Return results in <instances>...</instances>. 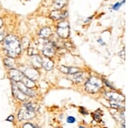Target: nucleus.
Segmentation results:
<instances>
[{
  "instance_id": "obj_1",
  "label": "nucleus",
  "mask_w": 128,
  "mask_h": 128,
  "mask_svg": "<svg viewBox=\"0 0 128 128\" xmlns=\"http://www.w3.org/2000/svg\"><path fill=\"white\" fill-rule=\"evenodd\" d=\"M4 50L10 58H17L22 52L20 41L14 34H9L4 40Z\"/></svg>"
},
{
  "instance_id": "obj_2",
  "label": "nucleus",
  "mask_w": 128,
  "mask_h": 128,
  "mask_svg": "<svg viewBox=\"0 0 128 128\" xmlns=\"http://www.w3.org/2000/svg\"><path fill=\"white\" fill-rule=\"evenodd\" d=\"M86 90L89 93H96L98 92L100 88L102 87V81L98 77L92 76L86 81Z\"/></svg>"
},
{
  "instance_id": "obj_3",
  "label": "nucleus",
  "mask_w": 128,
  "mask_h": 128,
  "mask_svg": "<svg viewBox=\"0 0 128 128\" xmlns=\"http://www.w3.org/2000/svg\"><path fill=\"white\" fill-rule=\"evenodd\" d=\"M56 44L54 41L46 40L44 41L42 45V53L44 55V57L52 58L56 53Z\"/></svg>"
},
{
  "instance_id": "obj_4",
  "label": "nucleus",
  "mask_w": 128,
  "mask_h": 128,
  "mask_svg": "<svg viewBox=\"0 0 128 128\" xmlns=\"http://www.w3.org/2000/svg\"><path fill=\"white\" fill-rule=\"evenodd\" d=\"M56 33L57 35L62 39H67L68 38L70 34V27H69V22L68 21L62 20L57 24V28H56Z\"/></svg>"
},
{
  "instance_id": "obj_5",
  "label": "nucleus",
  "mask_w": 128,
  "mask_h": 128,
  "mask_svg": "<svg viewBox=\"0 0 128 128\" xmlns=\"http://www.w3.org/2000/svg\"><path fill=\"white\" fill-rule=\"evenodd\" d=\"M22 73L24 74L25 77L30 78V79L34 80V81L38 80L40 78V73L35 68H26V69L23 70Z\"/></svg>"
},
{
  "instance_id": "obj_6",
  "label": "nucleus",
  "mask_w": 128,
  "mask_h": 128,
  "mask_svg": "<svg viewBox=\"0 0 128 128\" xmlns=\"http://www.w3.org/2000/svg\"><path fill=\"white\" fill-rule=\"evenodd\" d=\"M9 76L10 79L13 82H20L22 80V78L24 77V74L22 73V71H19L17 69H10L9 71Z\"/></svg>"
},
{
  "instance_id": "obj_7",
  "label": "nucleus",
  "mask_w": 128,
  "mask_h": 128,
  "mask_svg": "<svg viewBox=\"0 0 128 128\" xmlns=\"http://www.w3.org/2000/svg\"><path fill=\"white\" fill-rule=\"evenodd\" d=\"M35 115V112H32V111L29 110L24 107L23 108H22V110L20 111L19 113V119L22 120V119H32L34 118Z\"/></svg>"
},
{
  "instance_id": "obj_8",
  "label": "nucleus",
  "mask_w": 128,
  "mask_h": 128,
  "mask_svg": "<svg viewBox=\"0 0 128 128\" xmlns=\"http://www.w3.org/2000/svg\"><path fill=\"white\" fill-rule=\"evenodd\" d=\"M68 16V11H60V10H56L54 11H52L50 14V17L54 21H59V20H63Z\"/></svg>"
},
{
  "instance_id": "obj_9",
  "label": "nucleus",
  "mask_w": 128,
  "mask_h": 128,
  "mask_svg": "<svg viewBox=\"0 0 128 128\" xmlns=\"http://www.w3.org/2000/svg\"><path fill=\"white\" fill-rule=\"evenodd\" d=\"M106 98L108 99L110 102H120L125 100L123 96H121V95H120V94H117V93H114V92H107Z\"/></svg>"
},
{
  "instance_id": "obj_10",
  "label": "nucleus",
  "mask_w": 128,
  "mask_h": 128,
  "mask_svg": "<svg viewBox=\"0 0 128 128\" xmlns=\"http://www.w3.org/2000/svg\"><path fill=\"white\" fill-rule=\"evenodd\" d=\"M16 86H17V88L19 89V90L22 93H24V94L26 95V96H34V95H35L34 91L32 90V89H29V88L26 87V86H25L22 82H16Z\"/></svg>"
},
{
  "instance_id": "obj_11",
  "label": "nucleus",
  "mask_w": 128,
  "mask_h": 128,
  "mask_svg": "<svg viewBox=\"0 0 128 128\" xmlns=\"http://www.w3.org/2000/svg\"><path fill=\"white\" fill-rule=\"evenodd\" d=\"M12 86H13V94H14V96H15V97L19 99L20 101H25V100H26V96L24 94V93H22L19 90V89L17 88L16 84H15V82H13V83H12Z\"/></svg>"
},
{
  "instance_id": "obj_12",
  "label": "nucleus",
  "mask_w": 128,
  "mask_h": 128,
  "mask_svg": "<svg viewBox=\"0 0 128 128\" xmlns=\"http://www.w3.org/2000/svg\"><path fill=\"white\" fill-rule=\"evenodd\" d=\"M31 57V62L35 69H40V67H42V58L40 55L35 54Z\"/></svg>"
},
{
  "instance_id": "obj_13",
  "label": "nucleus",
  "mask_w": 128,
  "mask_h": 128,
  "mask_svg": "<svg viewBox=\"0 0 128 128\" xmlns=\"http://www.w3.org/2000/svg\"><path fill=\"white\" fill-rule=\"evenodd\" d=\"M51 34H52V31H51V28H49V27H44V28H41L40 33H38V36L41 39H47Z\"/></svg>"
},
{
  "instance_id": "obj_14",
  "label": "nucleus",
  "mask_w": 128,
  "mask_h": 128,
  "mask_svg": "<svg viewBox=\"0 0 128 128\" xmlns=\"http://www.w3.org/2000/svg\"><path fill=\"white\" fill-rule=\"evenodd\" d=\"M54 66V63L50 58L44 57L42 58V67H44L46 71H50Z\"/></svg>"
},
{
  "instance_id": "obj_15",
  "label": "nucleus",
  "mask_w": 128,
  "mask_h": 128,
  "mask_svg": "<svg viewBox=\"0 0 128 128\" xmlns=\"http://www.w3.org/2000/svg\"><path fill=\"white\" fill-rule=\"evenodd\" d=\"M20 82H22V83L26 86V87H28L29 89H34V88L36 87V84H35L34 80H32V79H30V78L25 77V76H24V77L22 78V80Z\"/></svg>"
},
{
  "instance_id": "obj_16",
  "label": "nucleus",
  "mask_w": 128,
  "mask_h": 128,
  "mask_svg": "<svg viewBox=\"0 0 128 128\" xmlns=\"http://www.w3.org/2000/svg\"><path fill=\"white\" fill-rule=\"evenodd\" d=\"M68 0H54L53 3V7L55 8V10H61L63 9V7H65V5H67Z\"/></svg>"
},
{
  "instance_id": "obj_17",
  "label": "nucleus",
  "mask_w": 128,
  "mask_h": 128,
  "mask_svg": "<svg viewBox=\"0 0 128 128\" xmlns=\"http://www.w3.org/2000/svg\"><path fill=\"white\" fill-rule=\"evenodd\" d=\"M4 65L7 68H9V69H14L15 68V62H14V59L13 58H5L4 59Z\"/></svg>"
},
{
  "instance_id": "obj_18",
  "label": "nucleus",
  "mask_w": 128,
  "mask_h": 128,
  "mask_svg": "<svg viewBox=\"0 0 128 128\" xmlns=\"http://www.w3.org/2000/svg\"><path fill=\"white\" fill-rule=\"evenodd\" d=\"M73 75V81L74 82H81L82 81H83V79H84V74L82 73L81 71H79V72H77V73H74V74H72Z\"/></svg>"
},
{
  "instance_id": "obj_19",
  "label": "nucleus",
  "mask_w": 128,
  "mask_h": 128,
  "mask_svg": "<svg viewBox=\"0 0 128 128\" xmlns=\"http://www.w3.org/2000/svg\"><path fill=\"white\" fill-rule=\"evenodd\" d=\"M30 45V40L28 38L26 37H23L22 39V42H20V47H22V49H28Z\"/></svg>"
},
{
  "instance_id": "obj_20",
  "label": "nucleus",
  "mask_w": 128,
  "mask_h": 128,
  "mask_svg": "<svg viewBox=\"0 0 128 128\" xmlns=\"http://www.w3.org/2000/svg\"><path fill=\"white\" fill-rule=\"evenodd\" d=\"M24 107H26L28 109H29V110L32 111V112H35V111L37 110V105L36 103H34V102H28L26 103V104L24 105Z\"/></svg>"
},
{
  "instance_id": "obj_21",
  "label": "nucleus",
  "mask_w": 128,
  "mask_h": 128,
  "mask_svg": "<svg viewBox=\"0 0 128 128\" xmlns=\"http://www.w3.org/2000/svg\"><path fill=\"white\" fill-rule=\"evenodd\" d=\"M80 71V70L77 67H68V74H74Z\"/></svg>"
},
{
  "instance_id": "obj_22",
  "label": "nucleus",
  "mask_w": 128,
  "mask_h": 128,
  "mask_svg": "<svg viewBox=\"0 0 128 128\" xmlns=\"http://www.w3.org/2000/svg\"><path fill=\"white\" fill-rule=\"evenodd\" d=\"M28 54L29 55V56H32V55L36 54V50H35V48H34V47H28Z\"/></svg>"
},
{
  "instance_id": "obj_23",
  "label": "nucleus",
  "mask_w": 128,
  "mask_h": 128,
  "mask_svg": "<svg viewBox=\"0 0 128 128\" xmlns=\"http://www.w3.org/2000/svg\"><path fill=\"white\" fill-rule=\"evenodd\" d=\"M110 106H111V108H116V109L122 108V106L120 105V102H112V103H110Z\"/></svg>"
},
{
  "instance_id": "obj_24",
  "label": "nucleus",
  "mask_w": 128,
  "mask_h": 128,
  "mask_svg": "<svg viewBox=\"0 0 128 128\" xmlns=\"http://www.w3.org/2000/svg\"><path fill=\"white\" fill-rule=\"evenodd\" d=\"M125 3V0L122 2H120V3H117V4H115L113 6V10H119L120 8V6L123 5V4Z\"/></svg>"
},
{
  "instance_id": "obj_25",
  "label": "nucleus",
  "mask_w": 128,
  "mask_h": 128,
  "mask_svg": "<svg viewBox=\"0 0 128 128\" xmlns=\"http://www.w3.org/2000/svg\"><path fill=\"white\" fill-rule=\"evenodd\" d=\"M76 121V119L73 116H68L67 118V122L68 124H73Z\"/></svg>"
},
{
  "instance_id": "obj_26",
  "label": "nucleus",
  "mask_w": 128,
  "mask_h": 128,
  "mask_svg": "<svg viewBox=\"0 0 128 128\" xmlns=\"http://www.w3.org/2000/svg\"><path fill=\"white\" fill-rule=\"evenodd\" d=\"M60 71L65 74H68V67L67 66H61L60 67Z\"/></svg>"
},
{
  "instance_id": "obj_27",
  "label": "nucleus",
  "mask_w": 128,
  "mask_h": 128,
  "mask_svg": "<svg viewBox=\"0 0 128 128\" xmlns=\"http://www.w3.org/2000/svg\"><path fill=\"white\" fill-rule=\"evenodd\" d=\"M5 33L4 31H0V43L2 42V41H4V40L5 38Z\"/></svg>"
},
{
  "instance_id": "obj_28",
  "label": "nucleus",
  "mask_w": 128,
  "mask_h": 128,
  "mask_svg": "<svg viewBox=\"0 0 128 128\" xmlns=\"http://www.w3.org/2000/svg\"><path fill=\"white\" fill-rule=\"evenodd\" d=\"M22 128H35V126L31 123H26V124H24Z\"/></svg>"
},
{
  "instance_id": "obj_29",
  "label": "nucleus",
  "mask_w": 128,
  "mask_h": 128,
  "mask_svg": "<svg viewBox=\"0 0 128 128\" xmlns=\"http://www.w3.org/2000/svg\"><path fill=\"white\" fill-rule=\"evenodd\" d=\"M102 81H104V83L106 84L107 86H108L109 88H112V89H114V87H113V85H112V84H111V83H109V82H108V81H107L106 79H104V80H102Z\"/></svg>"
},
{
  "instance_id": "obj_30",
  "label": "nucleus",
  "mask_w": 128,
  "mask_h": 128,
  "mask_svg": "<svg viewBox=\"0 0 128 128\" xmlns=\"http://www.w3.org/2000/svg\"><path fill=\"white\" fill-rule=\"evenodd\" d=\"M80 113H84V114H87V111L84 108H80Z\"/></svg>"
},
{
  "instance_id": "obj_31",
  "label": "nucleus",
  "mask_w": 128,
  "mask_h": 128,
  "mask_svg": "<svg viewBox=\"0 0 128 128\" xmlns=\"http://www.w3.org/2000/svg\"><path fill=\"white\" fill-rule=\"evenodd\" d=\"M13 119H14V117L12 116V115H10L9 118L6 119V120H7V121H13Z\"/></svg>"
},
{
  "instance_id": "obj_32",
  "label": "nucleus",
  "mask_w": 128,
  "mask_h": 128,
  "mask_svg": "<svg viewBox=\"0 0 128 128\" xmlns=\"http://www.w3.org/2000/svg\"><path fill=\"white\" fill-rule=\"evenodd\" d=\"M124 53H125V50L123 49V50L121 51L120 53H119V54H120V56L121 58H125V56H124Z\"/></svg>"
},
{
  "instance_id": "obj_33",
  "label": "nucleus",
  "mask_w": 128,
  "mask_h": 128,
  "mask_svg": "<svg viewBox=\"0 0 128 128\" xmlns=\"http://www.w3.org/2000/svg\"><path fill=\"white\" fill-rule=\"evenodd\" d=\"M3 26V20L0 18V28H1V27Z\"/></svg>"
},
{
  "instance_id": "obj_34",
  "label": "nucleus",
  "mask_w": 128,
  "mask_h": 128,
  "mask_svg": "<svg viewBox=\"0 0 128 128\" xmlns=\"http://www.w3.org/2000/svg\"><path fill=\"white\" fill-rule=\"evenodd\" d=\"M80 128H86V127H84V126H80Z\"/></svg>"
},
{
  "instance_id": "obj_35",
  "label": "nucleus",
  "mask_w": 128,
  "mask_h": 128,
  "mask_svg": "<svg viewBox=\"0 0 128 128\" xmlns=\"http://www.w3.org/2000/svg\"><path fill=\"white\" fill-rule=\"evenodd\" d=\"M56 128H61V127H56Z\"/></svg>"
}]
</instances>
